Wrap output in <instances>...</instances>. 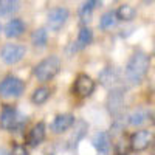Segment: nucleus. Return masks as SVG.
<instances>
[{"instance_id":"nucleus-1","label":"nucleus","mask_w":155,"mask_h":155,"mask_svg":"<svg viewBox=\"0 0 155 155\" xmlns=\"http://www.w3.org/2000/svg\"><path fill=\"white\" fill-rule=\"evenodd\" d=\"M150 65V59L146 53L143 51H138L135 53L127 62L126 67V79L130 84H140L143 81V78L146 76L147 70Z\"/></svg>"},{"instance_id":"nucleus-2","label":"nucleus","mask_w":155,"mask_h":155,"mask_svg":"<svg viewBox=\"0 0 155 155\" xmlns=\"http://www.w3.org/2000/svg\"><path fill=\"white\" fill-rule=\"evenodd\" d=\"M59 70H61L59 58L58 56H50V58L44 59L42 62H39L34 67V76L39 81L47 82L50 79H53V78L59 73Z\"/></svg>"},{"instance_id":"nucleus-3","label":"nucleus","mask_w":155,"mask_h":155,"mask_svg":"<svg viewBox=\"0 0 155 155\" xmlns=\"http://www.w3.org/2000/svg\"><path fill=\"white\" fill-rule=\"evenodd\" d=\"M25 90V82L20 78L16 76H6L5 79L0 82V96L2 98H19Z\"/></svg>"},{"instance_id":"nucleus-4","label":"nucleus","mask_w":155,"mask_h":155,"mask_svg":"<svg viewBox=\"0 0 155 155\" xmlns=\"http://www.w3.org/2000/svg\"><path fill=\"white\" fill-rule=\"evenodd\" d=\"M27 53V50H25L23 45H19V44H6L2 51H0V58L5 64L8 65H14V64L20 62Z\"/></svg>"},{"instance_id":"nucleus-5","label":"nucleus","mask_w":155,"mask_h":155,"mask_svg":"<svg viewBox=\"0 0 155 155\" xmlns=\"http://www.w3.org/2000/svg\"><path fill=\"white\" fill-rule=\"evenodd\" d=\"M68 19V9L67 8H54L48 12L47 16V25L51 31H59Z\"/></svg>"},{"instance_id":"nucleus-6","label":"nucleus","mask_w":155,"mask_h":155,"mask_svg":"<svg viewBox=\"0 0 155 155\" xmlns=\"http://www.w3.org/2000/svg\"><path fill=\"white\" fill-rule=\"evenodd\" d=\"M95 90V81L87 74H79L74 81V92L79 96H90Z\"/></svg>"},{"instance_id":"nucleus-7","label":"nucleus","mask_w":155,"mask_h":155,"mask_svg":"<svg viewBox=\"0 0 155 155\" xmlns=\"http://www.w3.org/2000/svg\"><path fill=\"white\" fill-rule=\"evenodd\" d=\"M17 121H19V115L16 112L14 107H5L0 113V127L5 129V130H11L17 126Z\"/></svg>"},{"instance_id":"nucleus-8","label":"nucleus","mask_w":155,"mask_h":155,"mask_svg":"<svg viewBox=\"0 0 155 155\" xmlns=\"http://www.w3.org/2000/svg\"><path fill=\"white\" fill-rule=\"evenodd\" d=\"M74 123V116L70 115V113H64V115H58L53 124H51V129H53V132L54 134H62V132H65L68 130V129L73 126Z\"/></svg>"},{"instance_id":"nucleus-9","label":"nucleus","mask_w":155,"mask_h":155,"mask_svg":"<svg viewBox=\"0 0 155 155\" xmlns=\"http://www.w3.org/2000/svg\"><path fill=\"white\" fill-rule=\"evenodd\" d=\"M150 140H152V135L147 130H138V132H135L132 135V140H130L132 149L134 150H144V149H147L149 144H150Z\"/></svg>"},{"instance_id":"nucleus-10","label":"nucleus","mask_w":155,"mask_h":155,"mask_svg":"<svg viewBox=\"0 0 155 155\" xmlns=\"http://www.w3.org/2000/svg\"><path fill=\"white\" fill-rule=\"evenodd\" d=\"M23 31H25V23L20 19H12L5 25V36L8 39H16L22 36Z\"/></svg>"},{"instance_id":"nucleus-11","label":"nucleus","mask_w":155,"mask_h":155,"mask_svg":"<svg viewBox=\"0 0 155 155\" xmlns=\"http://www.w3.org/2000/svg\"><path fill=\"white\" fill-rule=\"evenodd\" d=\"M93 146L99 153L109 155L110 153V137L106 132H98L93 138Z\"/></svg>"},{"instance_id":"nucleus-12","label":"nucleus","mask_w":155,"mask_h":155,"mask_svg":"<svg viewBox=\"0 0 155 155\" xmlns=\"http://www.w3.org/2000/svg\"><path fill=\"white\" fill-rule=\"evenodd\" d=\"M124 104V95L121 88H115L109 95V109L112 113H120Z\"/></svg>"},{"instance_id":"nucleus-13","label":"nucleus","mask_w":155,"mask_h":155,"mask_svg":"<svg viewBox=\"0 0 155 155\" xmlns=\"http://www.w3.org/2000/svg\"><path fill=\"white\" fill-rule=\"evenodd\" d=\"M45 138V124L44 123H37L28 135V144L30 146H37L41 144Z\"/></svg>"},{"instance_id":"nucleus-14","label":"nucleus","mask_w":155,"mask_h":155,"mask_svg":"<svg viewBox=\"0 0 155 155\" xmlns=\"http://www.w3.org/2000/svg\"><path fill=\"white\" fill-rule=\"evenodd\" d=\"M92 41H93V34H92V30H90V28H87V27H84V28H81V31H79V36H78L76 48H78V50H82V48H85L87 45H90V44H92Z\"/></svg>"},{"instance_id":"nucleus-15","label":"nucleus","mask_w":155,"mask_h":155,"mask_svg":"<svg viewBox=\"0 0 155 155\" xmlns=\"http://www.w3.org/2000/svg\"><path fill=\"white\" fill-rule=\"evenodd\" d=\"M19 9V0H0V16L6 17Z\"/></svg>"},{"instance_id":"nucleus-16","label":"nucleus","mask_w":155,"mask_h":155,"mask_svg":"<svg viewBox=\"0 0 155 155\" xmlns=\"http://www.w3.org/2000/svg\"><path fill=\"white\" fill-rule=\"evenodd\" d=\"M99 81L104 84V85H113L116 81H118V74H116V70L112 68V67H107L104 68L101 73H99Z\"/></svg>"},{"instance_id":"nucleus-17","label":"nucleus","mask_w":155,"mask_h":155,"mask_svg":"<svg viewBox=\"0 0 155 155\" xmlns=\"http://www.w3.org/2000/svg\"><path fill=\"white\" fill-rule=\"evenodd\" d=\"M115 16L116 19H120V20H132L135 16H137V11L135 8H132L130 5H121L118 9L115 11Z\"/></svg>"},{"instance_id":"nucleus-18","label":"nucleus","mask_w":155,"mask_h":155,"mask_svg":"<svg viewBox=\"0 0 155 155\" xmlns=\"http://www.w3.org/2000/svg\"><path fill=\"white\" fill-rule=\"evenodd\" d=\"M116 16H115V11H107L101 16V20H99V27L102 30H112L115 25H116Z\"/></svg>"},{"instance_id":"nucleus-19","label":"nucleus","mask_w":155,"mask_h":155,"mask_svg":"<svg viewBox=\"0 0 155 155\" xmlns=\"http://www.w3.org/2000/svg\"><path fill=\"white\" fill-rule=\"evenodd\" d=\"M147 121V113L143 109H137L129 115V123L132 126H143Z\"/></svg>"},{"instance_id":"nucleus-20","label":"nucleus","mask_w":155,"mask_h":155,"mask_svg":"<svg viewBox=\"0 0 155 155\" xmlns=\"http://www.w3.org/2000/svg\"><path fill=\"white\" fill-rule=\"evenodd\" d=\"M93 8H95L93 0H88V2H85V3L81 6V9H79V17H81V22H82V23H88L90 20H92Z\"/></svg>"},{"instance_id":"nucleus-21","label":"nucleus","mask_w":155,"mask_h":155,"mask_svg":"<svg viewBox=\"0 0 155 155\" xmlns=\"http://www.w3.org/2000/svg\"><path fill=\"white\" fill-rule=\"evenodd\" d=\"M48 98H50V88H47V87H39V88L34 90V93H33V96H31V101L34 102V104L39 106V104H44Z\"/></svg>"},{"instance_id":"nucleus-22","label":"nucleus","mask_w":155,"mask_h":155,"mask_svg":"<svg viewBox=\"0 0 155 155\" xmlns=\"http://www.w3.org/2000/svg\"><path fill=\"white\" fill-rule=\"evenodd\" d=\"M47 37H48L47 30H45V28H39V30H36V31L31 34V42H33L34 47H45Z\"/></svg>"},{"instance_id":"nucleus-23","label":"nucleus","mask_w":155,"mask_h":155,"mask_svg":"<svg viewBox=\"0 0 155 155\" xmlns=\"http://www.w3.org/2000/svg\"><path fill=\"white\" fill-rule=\"evenodd\" d=\"M11 155H28V150L25 149L23 146L17 144V146H14V149H12V153H11Z\"/></svg>"},{"instance_id":"nucleus-24","label":"nucleus","mask_w":155,"mask_h":155,"mask_svg":"<svg viewBox=\"0 0 155 155\" xmlns=\"http://www.w3.org/2000/svg\"><path fill=\"white\" fill-rule=\"evenodd\" d=\"M0 155H9V152L5 147H0Z\"/></svg>"},{"instance_id":"nucleus-25","label":"nucleus","mask_w":155,"mask_h":155,"mask_svg":"<svg viewBox=\"0 0 155 155\" xmlns=\"http://www.w3.org/2000/svg\"><path fill=\"white\" fill-rule=\"evenodd\" d=\"M147 2H152V0H147Z\"/></svg>"}]
</instances>
